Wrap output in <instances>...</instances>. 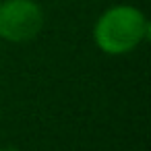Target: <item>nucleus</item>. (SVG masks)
I'll return each instance as SVG.
<instances>
[{
	"label": "nucleus",
	"mask_w": 151,
	"mask_h": 151,
	"mask_svg": "<svg viewBox=\"0 0 151 151\" xmlns=\"http://www.w3.org/2000/svg\"><path fill=\"white\" fill-rule=\"evenodd\" d=\"M42 27V11L31 0H9L0 6V35L23 42L33 37Z\"/></svg>",
	"instance_id": "nucleus-2"
},
{
	"label": "nucleus",
	"mask_w": 151,
	"mask_h": 151,
	"mask_svg": "<svg viewBox=\"0 0 151 151\" xmlns=\"http://www.w3.org/2000/svg\"><path fill=\"white\" fill-rule=\"evenodd\" d=\"M147 21L130 6H116L108 11L95 27V40L99 48L110 54H120L134 48L141 40L147 37Z\"/></svg>",
	"instance_id": "nucleus-1"
}]
</instances>
